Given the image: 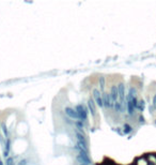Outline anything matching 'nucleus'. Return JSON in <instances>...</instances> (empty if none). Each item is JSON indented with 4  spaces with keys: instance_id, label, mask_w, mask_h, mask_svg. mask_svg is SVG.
Segmentation results:
<instances>
[{
    "instance_id": "nucleus-1",
    "label": "nucleus",
    "mask_w": 156,
    "mask_h": 165,
    "mask_svg": "<svg viewBox=\"0 0 156 165\" xmlns=\"http://www.w3.org/2000/svg\"><path fill=\"white\" fill-rule=\"evenodd\" d=\"M75 136H76V139H77V144L81 147L83 150L88 151V143H87V138L84 134L81 131H78L76 130L75 131Z\"/></svg>"
},
{
    "instance_id": "nucleus-2",
    "label": "nucleus",
    "mask_w": 156,
    "mask_h": 165,
    "mask_svg": "<svg viewBox=\"0 0 156 165\" xmlns=\"http://www.w3.org/2000/svg\"><path fill=\"white\" fill-rule=\"evenodd\" d=\"M75 111L77 113V116H78V120H81V121H84L88 119V114H89V111L87 107H84L83 105L81 104H78L76 105L75 107Z\"/></svg>"
},
{
    "instance_id": "nucleus-3",
    "label": "nucleus",
    "mask_w": 156,
    "mask_h": 165,
    "mask_svg": "<svg viewBox=\"0 0 156 165\" xmlns=\"http://www.w3.org/2000/svg\"><path fill=\"white\" fill-rule=\"evenodd\" d=\"M102 98H103V104H104V107L106 108H109V109H112L114 108V102L112 100H111L109 93L107 92H103V94H102Z\"/></svg>"
},
{
    "instance_id": "nucleus-4",
    "label": "nucleus",
    "mask_w": 156,
    "mask_h": 165,
    "mask_svg": "<svg viewBox=\"0 0 156 165\" xmlns=\"http://www.w3.org/2000/svg\"><path fill=\"white\" fill-rule=\"evenodd\" d=\"M93 101L95 102V104L100 107H104L103 104V98H102V92L99 89H93Z\"/></svg>"
},
{
    "instance_id": "nucleus-5",
    "label": "nucleus",
    "mask_w": 156,
    "mask_h": 165,
    "mask_svg": "<svg viewBox=\"0 0 156 165\" xmlns=\"http://www.w3.org/2000/svg\"><path fill=\"white\" fill-rule=\"evenodd\" d=\"M118 92H119V98H120V102L125 104V100H126V94H125V86L122 82H120L118 85ZM126 105V104H125Z\"/></svg>"
},
{
    "instance_id": "nucleus-6",
    "label": "nucleus",
    "mask_w": 156,
    "mask_h": 165,
    "mask_svg": "<svg viewBox=\"0 0 156 165\" xmlns=\"http://www.w3.org/2000/svg\"><path fill=\"white\" fill-rule=\"evenodd\" d=\"M64 113H65L66 117H69L70 119H78L77 113H76V111H75V108H73V107H70V106L65 107Z\"/></svg>"
},
{
    "instance_id": "nucleus-7",
    "label": "nucleus",
    "mask_w": 156,
    "mask_h": 165,
    "mask_svg": "<svg viewBox=\"0 0 156 165\" xmlns=\"http://www.w3.org/2000/svg\"><path fill=\"white\" fill-rule=\"evenodd\" d=\"M88 111L90 112V114L93 117H95V115H96V104H95L94 101H93V99H90L88 101Z\"/></svg>"
},
{
    "instance_id": "nucleus-8",
    "label": "nucleus",
    "mask_w": 156,
    "mask_h": 165,
    "mask_svg": "<svg viewBox=\"0 0 156 165\" xmlns=\"http://www.w3.org/2000/svg\"><path fill=\"white\" fill-rule=\"evenodd\" d=\"M110 98L111 100L113 101V102L115 103L118 101L119 99V92H118V86H111V88H110Z\"/></svg>"
},
{
    "instance_id": "nucleus-9",
    "label": "nucleus",
    "mask_w": 156,
    "mask_h": 165,
    "mask_svg": "<svg viewBox=\"0 0 156 165\" xmlns=\"http://www.w3.org/2000/svg\"><path fill=\"white\" fill-rule=\"evenodd\" d=\"M11 145H12L11 139L7 138L6 139V146H4V149H3V155L6 158H9V154H10V151H11Z\"/></svg>"
},
{
    "instance_id": "nucleus-10",
    "label": "nucleus",
    "mask_w": 156,
    "mask_h": 165,
    "mask_svg": "<svg viewBox=\"0 0 156 165\" xmlns=\"http://www.w3.org/2000/svg\"><path fill=\"white\" fill-rule=\"evenodd\" d=\"M114 109H115V112L117 113H124L125 112V109H126V105L125 104H123L121 103L120 101H117V102L114 103Z\"/></svg>"
},
{
    "instance_id": "nucleus-11",
    "label": "nucleus",
    "mask_w": 156,
    "mask_h": 165,
    "mask_svg": "<svg viewBox=\"0 0 156 165\" xmlns=\"http://www.w3.org/2000/svg\"><path fill=\"white\" fill-rule=\"evenodd\" d=\"M99 85H100V91H102V92H104V90H105V85H106V79H105V77L104 76H101L100 78H99Z\"/></svg>"
},
{
    "instance_id": "nucleus-12",
    "label": "nucleus",
    "mask_w": 156,
    "mask_h": 165,
    "mask_svg": "<svg viewBox=\"0 0 156 165\" xmlns=\"http://www.w3.org/2000/svg\"><path fill=\"white\" fill-rule=\"evenodd\" d=\"M136 108L138 109V111H140V112H143L144 108H145V102L143 100H139V101H138V104H137Z\"/></svg>"
},
{
    "instance_id": "nucleus-13",
    "label": "nucleus",
    "mask_w": 156,
    "mask_h": 165,
    "mask_svg": "<svg viewBox=\"0 0 156 165\" xmlns=\"http://www.w3.org/2000/svg\"><path fill=\"white\" fill-rule=\"evenodd\" d=\"M132 131H133V127L131 125L126 123V125L123 126V133H124V134H130Z\"/></svg>"
},
{
    "instance_id": "nucleus-14",
    "label": "nucleus",
    "mask_w": 156,
    "mask_h": 165,
    "mask_svg": "<svg viewBox=\"0 0 156 165\" xmlns=\"http://www.w3.org/2000/svg\"><path fill=\"white\" fill-rule=\"evenodd\" d=\"M1 130H2V132H3V134L6 135L7 138H10V137H9V131H8V128H7V126H6V123H4V122L1 123Z\"/></svg>"
},
{
    "instance_id": "nucleus-15",
    "label": "nucleus",
    "mask_w": 156,
    "mask_h": 165,
    "mask_svg": "<svg viewBox=\"0 0 156 165\" xmlns=\"http://www.w3.org/2000/svg\"><path fill=\"white\" fill-rule=\"evenodd\" d=\"M75 126H76L78 131H81L83 129V121H81V120H76V121H75Z\"/></svg>"
},
{
    "instance_id": "nucleus-16",
    "label": "nucleus",
    "mask_w": 156,
    "mask_h": 165,
    "mask_svg": "<svg viewBox=\"0 0 156 165\" xmlns=\"http://www.w3.org/2000/svg\"><path fill=\"white\" fill-rule=\"evenodd\" d=\"M6 165H15V163H14V160H13V158H7Z\"/></svg>"
},
{
    "instance_id": "nucleus-17",
    "label": "nucleus",
    "mask_w": 156,
    "mask_h": 165,
    "mask_svg": "<svg viewBox=\"0 0 156 165\" xmlns=\"http://www.w3.org/2000/svg\"><path fill=\"white\" fill-rule=\"evenodd\" d=\"M27 163H28L27 159H23V160H20V161L18 162V164H17V165H27Z\"/></svg>"
},
{
    "instance_id": "nucleus-18",
    "label": "nucleus",
    "mask_w": 156,
    "mask_h": 165,
    "mask_svg": "<svg viewBox=\"0 0 156 165\" xmlns=\"http://www.w3.org/2000/svg\"><path fill=\"white\" fill-rule=\"evenodd\" d=\"M152 107L154 109H156V94L153 97V100H152Z\"/></svg>"
},
{
    "instance_id": "nucleus-19",
    "label": "nucleus",
    "mask_w": 156,
    "mask_h": 165,
    "mask_svg": "<svg viewBox=\"0 0 156 165\" xmlns=\"http://www.w3.org/2000/svg\"><path fill=\"white\" fill-rule=\"evenodd\" d=\"M139 121H140V123H144V117L142 115L139 116Z\"/></svg>"
},
{
    "instance_id": "nucleus-20",
    "label": "nucleus",
    "mask_w": 156,
    "mask_h": 165,
    "mask_svg": "<svg viewBox=\"0 0 156 165\" xmlns=\"http://www.w3.org/2000/svg\"><path fill=\"white\" fill-rule=\"evenodd\" d=\"M65 120H66V122H68V123H70V125H72V123H73V121L71 120V119H70L69 117H66V118H65Z\"/></svg>"
},
{
    "instance_id": "nucleus-21",
    "label": "nucleus",
    "mask_w": 156,
    "mask_h": 165,
    "mask_svg": "<svg viewBox=\"0 0 156 165\" xmlns=\"http://www.w3.org/2000/svg\"><path fill=\"white\" fill-rule=\"evenodd\" d=\"M0 165H3V163H2V161H1V160H0Z\"/></svg>"
},
{
    "instance_id": "nucleus-22",
    "label": "nucleus",
    "mask_w": 156,
    "mask_h": 165,
    "mask_svg": "<svg viewBox=\"0 0 156 165\" xmlns=\"http://www.w3.org/2000/svg\"><path fill=\"white\" fill-rule=\"evenodd\" d=\"M79 165H87V164H83V163H79Z\"/></svg>"
},
{
    "instance_id": "nucleus-23",
    "label": "nucleus",
    "mask_w": 156,
    "mask_h": 165,
    "mask_svg": "<svg viewBox=\"0 0 156 165\" xmlns=\"http://www.w3.org/2000/svg\"><path fill=\"white\" fill-rule=\"evenodd\" d=\"M0 135H1V134H0Z\"/></svg>"
}]
</instances>
